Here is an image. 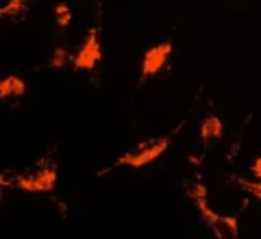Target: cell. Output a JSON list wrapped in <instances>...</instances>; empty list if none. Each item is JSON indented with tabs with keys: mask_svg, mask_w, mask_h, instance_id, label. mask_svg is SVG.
I'll list each match as a JSON object with an SVG mask.
<instances>
[{
	"mask_svg": "<svg viewBox=\"0 0 261 239\" xmlns=\"http://www.w3.org/2000/svg\"><path fill=\"white\" fill-rule=\"evenodd\" d=\"M55 22H57V29H68L70 22H72V9L68 3H59L55 7Z\"/></svg>",
	"mask_w": 261,
	"mask_h": 239,
	"instance_id": "obj_10",
	"label": "cell"
},
{
	"mask_svg": "<svg viewBox=\"0 0 261 239\" xmlns=\"http://www.w3.org/2000/svg\"><path fill=\"white\" fill-rule=\"evenodd\" d=\"M233 180L238 183V187L244 189V192H248L252 198L261 200V178L259 180H250V178H244V176H233Z\"/></svg>",
	"mask_w": 261,
	"mask_h": 239,
	"instance_id": "obj_11",
	"label": "cell"
},
{
	"mask_svg": "<svg viewBox=\"0 0 261 239\" xmlns=\"http://www.w3.org/2000/svg\"><path fill=\"white\" fill-rule=\"evenodd\" d=\"M224 137V124L222 120L218 118V115L209 113L205 120H202L200 124V142L205 146H211L214 142H220V139Z\"/></svg>",
	"mask_w": 261,
	"mask_h": 239,
	"instance_id": "obj_7",
	"label": "cell"
},
{
	"mask_svg": "<svg viewBox=\"0 0 261 239\" xmlns=\"http://www.w3.org/2000/svg\"><path fill=\"white\" fill-rule=\"evenodd\" d=\"M57 180H59V168H57V163L53 159H39L31 168L9 176V180L3 178V185H9L27 194H48L57 187Z\"/></svg>",
	"mask_w": 261,
	"mask_h": 239,
	"instance_id": "obj_2",
	"label": "cell"
},
{
	"mask_svg": "<svg viewBox=\"0 0 261 239\" xmlns=\"http://www.w3.org/2000/svg\"><path fill=\"white\" fill-rule=\"evenodd\" d=\"M250 172L255 178H261V156H257V159L250 163Z\"/></svg>",
	"mask_w": 261,
	"mask_h": 239,
	"instance_id": "obj_12",
	"label": "cell"
},
{
	"mask_svg": "<svg viewBox=\"0 0 261 239\" xmlns=\"http://www.w3.org/2000/svg\"><path fill=\"white\" fill-rule=\"evenodd\" d=\"M29 9V0H0V15L3 18H20Z\"/></svg>",
	"mask_w": 261,
	"mask_h": 239,
	"instance_id": "obj_8",
	"label": "cell"
},
{
	"mask_svg": "<svg viewBox=\"0 0 261 239\" xmlns=\"http://www.w3.org/2000/svg\"><path fill=\"white\" fill-rule=\"evenodd\" d=\"M172 144V135H166V137H152V139H146V142H140L133 150H128L120 156L118 161H113L109 168H105L98 172V176L107 174V172H113V170H120V168H133V170H140V168H146L154 163L159 159Z\"/></svg>",
	"mask_w": 261,
	"mask_h": 239,
	"instance_id": "obj_3",
	"label": "cell"
},
{
	"mask_svg": "<svg viewBox=\"0 0 261 239\" xmlns=\"http://www.w3.org/2000/svg\"><path fill=\"white\" fill-rule=\"evenodd\" d=\"M102 59V44H100V31L98 29H92L85 35L83 44H81L79 52L74 55V63L72 68L76 72H92L98 68V63Z\"/></svg>",
	"mask_w": 261,
	"mask_h": 239,
	"instance_id": "obj_5",
	"label": "cell"
},
{
	"mask_svg": "<svg viewBox=\"0 0 261 239\" xmlns=\"http://www.w3.org/2000/svg\"><path fill=\"white\" fill-rule=\"evenodd\" d=\"M27 94V81L18 74H9L0 81V100H15V98H22Z\"/></svg>",
	"mask_w": 261,
	"mask_h": 239,
	"instance_id": "obj_6",
	"label": "cell"
},
{
	"mask_svg": "<svg viewBox=\"0 0 261 239\" xmlns=\"http://www.w3.org/2000/svg\"><path fill=\"white\" fill-rule=\"evenodd\" d=\"M187 196L190 200L196 204L198 209L200 220L205 222V226L211 228L218 239H238L240 237V220L238 216H222V213H216L209 207V192L202 183H194L187 189Z\"/></svg>",
	"mask_w": 261,
	"mask_h": 239,
	"instance_id": "obj_1",
	"label": "cell"
},
{
	"mask_svg": "<svg viewBox=\"0 0 261 239\" xmlns=\"http://www.w3.org/2000/svg\"><path fill=\"white\" fill-rule=\"evenodd\" d=\"M174 52V42L172 39H166L161 44H154L152 48L144 52L142 59V70H140V85H144L146 81L154 78L161 72V68L170 61V57Z\"/></svg>",
	"mask_w": 261,
	"mask_h": 239,
	"instance_id": "obj_4",
	"label": "cell"
},
{
	"mask_svg": "<svg viewBox=\"0 0 261 239\" xmlns=\"http://www.w3.org/2000/svg\"><path fill=\"white\" fill-rule=\"evenodd\" d=\"M70 61L74 63V57L70 55L68 48L57 46L53 50V55H50V59H48V70H65L70 65Z\"/></svg>",
	"mask_w": 261,
	"mask_h": 239,
	"instance_id": "obj_9",
	"label": "cell"
}]
</instances>
